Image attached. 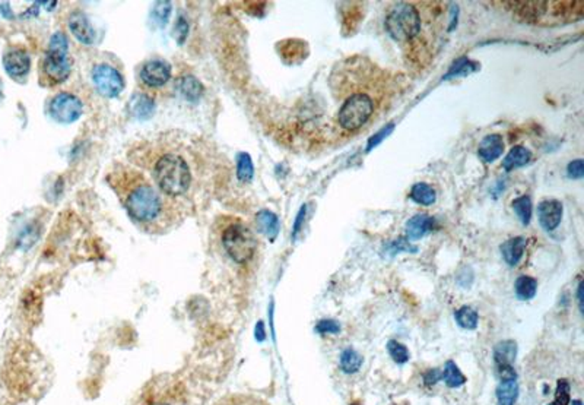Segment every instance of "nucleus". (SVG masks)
<instances>
[{
	"label": "nucleus",
	"instance_id": "33",
	"mask_svg": "<svg viewBox=\"0 0 584 405\" xmlns=\"http://www.w3.org/2000/svg\"><path fill=\"white\" fill-rule=\"evenodd\" d=\"M570 392H571V388L570 383L567 382L565 379H560L557 383V391H555V398L554 401L548 404V405H569L571 398H570Z\"/></svg>",
	"mask_w": 584,
	"mask_h": 405
},
{
	"label": "nucleus",
	"instance_id": "12",
	"mask_svg": "<svg viewBox=\"0 0 584 405\" xmlns=\"http://www.w3.org/2000/svg\"><path fill=\"white\" fill-rule=\"evenodd\" d=\"M69 29L75 38L82 44L89 45L95 40V31L84 12L76 10L69 16Z\"/></svg>",
	"mask_w": 584,
	"mask_h": 405
},
{
	"label": "nucleus",
	"instance_id": "43",
	"mask_svg": "<svg viewBox=\"0 0 584 405\" xmlns=\"http://www.w3.org/2000/svg\"><path fill=\"white\" fill-rule=\"evenodd\" d=\"M349 405H363V404H358V402H352V404H349Z\"/></svg>",
	"mask_w": 584,
	"mask_h": 405
},
{
	"label": "nucleus",
	"instance_id": "20",
	"mask_svg": "<svg viewBox=\"0 0 584 405\" xmlns=\"http://www.w3.org/2000/svg\"><path fill=\"white\" fill-rule=\"evenodd\" d=\"M530 151L526 150L525 147H514L502 161V167H504L506 171H511L514 169L518 167H523L526 166L529 161H530Z\"/></svg>",
	"mask_w": 584,
	"mask_h": 405
},
{
	"label": "nucleus",
	"instance_id": "34",
	"mask_svg": "<svg viewBox=\"0 0 584 405\" xmlns=\"http://www.w3.org/2000/svg\"><path fill=\"white\" fill-rule=\"evenodd\" d=\"M189 29H190V27H189L187 20L184 18V16H178V20L175 21V24L173 27V32H171L173 38L175 40V43L178 45L184 44V41H186V38L189 36Z\"/></svg>",
	"mask_w": 584,
	"mask_h": 405
},
{
	"label": "nucleus",
	"instance_id": "39",
	"mask_svg": "<svg viewBox=\"0 0 584 405\" xmlns=\"http://www.w3.org/2000/svg\"><path fill=\"white\" fill-rule=\"evenodd\" d=\"M305 214H307V205H302L301 209H300V213L297 214V218H295V222H294V229H292V239H294V240L297 239L298 233L301 232V227H302Z\"/></svg>",
	"mask_w": 584,
	"mask_h": 405
},
{
	"label": "nucleus",
	"instance_id": "40",
	"mask_svg": "<svg viewBox=\"0 0 584 405\" xmlns=\"http://www.w3.org/2000/svg\"><path fill=\"white\" fill-rule=\"evenodd\" d=\"M254 334H256V339H257V341H265V338H266V331H265V325H263V322H262V320H258V322H257L256 329H254Z\"/></svg>",
	"mask_w": 584,
	"mask_h": 405
},
{
	"label": "nucleus",
	"instance_id": "13",
	"mask_svg": "<svg viewBox=\"0 0 584 405\" xmlns=\"http://www.w3.org/2000/svg\"><path fill=\"white\" fill-rule=\"evenodd\" d=\"M434 229V218L427 214H416L407 222L408 240L415 241L425 237Z\"/></svg>",
	"mask_w": 584,
	"mask_h": 405
},
{
	"label": "nucleus",
	"instance_id": "16",
	"mask_svg": "<svg viewBox=\"0 0 584 405\" xmlns=\"http://www.w3.org/2000/svg\"><path fill=\"white\" fill-rule=\"evenodd\" d=\"M526 249V240L523 237H513L507 241L502 243L499 246L501 255L504 257V261L507 262L509 267H517V264L520 262V259L523 257Z\"/></svg>",
	"mask_w": 584,
	"mask_h": 405
},
{
	"label": "nucleus",
	"instance_id": "24",
	"mask_svg": "<svg viewBox=\"0 0 584 405\" xmlns=\"http://www.w3.org/2000/svg\"><path fill=\"white\" fill-rule=\"evenodd\" d=\"M441 379L448 388H460L466 383V376L462 374L459 366L451 360L444 364V369L441 370Z\"/></svg>",
	"mask_w": 584,
	"mask_h": 405
},
{
	"label": "nucleus",
	"instance_id": "26",
	"mask_svg": "<svg viewBox=\"0 0 584 405\" xmlns=\"http://www.w3.org/2000/svg\"><path fill=\"white\" fill-rule=\"evenodd\" d=\"M411 199L415 201L419 205L430 206L435 202L437 195H435V190L430 185L416 183V185H414V187L411 190Z\"/></svg>",
	"mask_w": 584,
	"mask_h": 405
},
{
	"label": "nucleus",
	"instance_id": "6",
	"mask_svg": "<svg viewBox=\"0 0 584 405\" xmlns=\"http://www.w3.org/2000/svg\"><path fill=\"white\" fill-rule=\"evenodd\" d=\"M372 111H374V104L370 97L363 92H356L339 108L337 123L345 131H358L370 120Z\"/></svg>",
	"mask_w": 584,
	"mask_h": 405
},
{
	"label": "nucleus",
	"instance_id": "28",
	"mask_svg": "<svg viewBox=\"0 0 584 405\" xmlns=\"http://www.w3.org/2000/svg\"><path fill=\"white\" fill-rule=\"evenodd\" d=\"M454 319H456L458 325L463 329H475L478 327L479 315L475 309L470 306H463L460 309L454 313Z\"/></svg>",
	"mask_w": 584,
	"mask_h": 405
},
{
	"label": "nucleus",
	"instance_id": "10",
	"mask_svg": "<svg viewBox=\"0 0 584 405\" xmlns=\"http://www.w3.org/2000/svg\"><path fill=\"white\" fill-rule=\"evenodd\" d=\"M3 66L12 78H21L28 73L31 59L22 48H10L3 56Z\"/></svg>",
	"mask_w": 584,
	"mask_h": 405
},
{
	"label": "nucleus",
	"instance_id": "1",
	"mask_svg": "<svg viewBox=\"0 0 584 405\" xmlns=\"http://www.w3.org/2000/svg\"><path fill=\"white\" fill-rule=\"evenodd\" d=\"M155 177L159 189L170 197H180L191 183V171L186 159L177 154L162 155L155 164Z\"/></svg>",
	"mask_w": 584,
	"mask_h": 405
},
{
	"label": "nucleus",
	"instance_id": "36",
	"mask_svg": "<svg viewBox=\"0 0 584 405\" xmlns=\"http://www.w3.org/2000/svg\"><path fill=\"white\" fill-rule=\"evenodd\" d=\"M314 329H316L317 334H321V335L339 334L340 332V325H339V322H336L333 319H323L317 323Z\"/></svg>",
	"mask_w": 584,
	"mask_h": 405
},
{
	"label": "nucleus",
	"instance_id": "4",
	"mask_svg": "<svg viewBox=\"0 0 584 405\" xmlns=\"http://www.w3.org/2000/svg\"><path fill=\"white\" fill-rule=\"evenodd\" d=\"M386 29L395 41L407 43L421 31L418 10L408 3L396 5L386 20Z\"/></svg>",
	"mask_w": 584,
	"mask_h": 405
},
{
	"label": "nucleus",
	"instance_id": "7",
	"mask_svg": "<svg viewBox=\"0 0 584 405\" xmlns=\"http://www.w3.org/2000/svg\"><path fill=\"white\" fill-rule=\"evenodd\" d=\"M92 80L96 91L107 97V99H115V97L120 95V92L124 90L123 75L116 68H112L105 63L94 66Z\"/></svg>",
	"mask_w": 584,
	"mask_h": 405
},
{
	"label": "nucleus",
	"instance_id": "9",
	"mask_svg": "<svg viewBox=\"0 0 584 405\" xmlns=\"http://www.w3.org/2000/svg\"><path fill=\"white\" fill-rule=\"evenodd\" d=\"M171 78V66L164 60H149L140 69V79L145 85L156 88L166 85Z\"/></svg>",
	"mask_w": 584,
	"mask_h": 405
},
{
	"label": "nucleus",
	"instance_id": "42",
	"mask_svg": "<svg viewBox=\"0 0 584 405\" xmlns=\"http://www.w3.org/2000/svg\"><path fill=\"white\" fill-rule=\"evenodd\" d=\"M571 405H583V402H581V401H580V399H574V401H573V404H571Z\"/></svg>",
	"mask_w": 584,
	"mask_h": 405
},
{
	"label": "nucleus",
	"instance_id": "23",
	"mask_svg": "<svg viewBox=\"0 0 584 405\" xmlns=\"http://www.w3.org/2000/svg\"><path fill=\"white\" fill-rule=\"evenodd\" d=\"M514 290H516V296L520 300H530L536 296L538 281L532 277H527V275H522V277H518L516 280Z\"/></svg>",
	"mask_w": 584,
	"mask_h": 405
},
{
	"label": "nucleus",
	"instance_id": "3",
	"mask_svg": "<svg viewBox=\"0 0 584 405\" xmlns=\"http://www.w3.org/2000/svg\"><path fill=\"white\" fill-rule=\"evenodd\" d=\"M43 73L47 80L57 85L68 79L72 68L69 57V41L66 34L54 32L48 44V50L43 59Z\"/></svg>",
	"mask_w": 584,
	"mask_h": 405
},
{
	"label": "nucleus",
	"instance_id": "32",
	"mask_svg": "<svg viewBox=\"0 0 584 405\" xmlns=\"http://www.w3.org/2000/svg\"><path fill=\"white\" fill-rule=\"evenodd\" d=\"M171 8H173V5L170 2H166V0H161V2L155 3V8L152 9V13H151L152 21L158 27H166L168 20H170Z\"/></svg>",
	"mask_w": 584,
	"mask_h": 405
},
{
	"label": "nucleus",
	"instance_id": "44",
	"mask_svg": "<svg viewBox=\"0 0 584 405\" xmlns=\"http://www.w3.org/2000/svg\"><path fill=\"white\" fill-rule=\"evenodd\" d=\"M152 405H168V404H152Z\"/></svg>",
	"mask_w": 584,
	"mask_h": 405
},
{
	"label": "nucleus",
	"instance_id": "41",
	"mask_svg": "<svg viewBox=\"0 0 584 405\" xmlns=\"http://www.w3.org/2000/svg\"><path fill=\"white\" fill-rule=\"evenodd\" d=\"M583 281H580L578 283V287H577V299H578V307H580V311L583 312Z\"/></svg>",
	"mask_w": 584,
	"mask_h": 405
},
{
	"label": "nucleus",
	"instance_id": "11",
	"mask_svg": "<svg viewBox=\"0 0 584 405\" xmlns=\"http://www.w3.org/2000/svg\"><path fill=\"white\" fill-rule=\"evenodd\" d=\"M539 222L546 232H554L562 218V204L555 199H548L538 205Z\"/></svg>",
	"mask_w": 584,
	"mask_h": 405
},
{
	"label": "nucleus",
	"instance_id": "8",
	"mask_svg": "<svg viewBox=\"0 0 584 405\" xmlns=\"http://www.w3.org/2000/svg\"><path fill=\"white\" fill-rule=\"evenodd\" d=\"M82 103L71 92H60L52 100L50 113L56 122L69 125L76 122L82 115Z\"/></svg>",
	"mask_w": 584,
	"mask_h": 405
},
{
	"label": "nucleus",
	"instance_id": "27",
	"mask_svg": "<svg viewBox=\"0 0 584 405\" xmlns=\"http://www.w3.org/2000/svg\"><path fill=\"white\" fill-rule=\"evenodd\" d=\"M237 177L242 183H250L254 177V166L251 157L247 152L237 155Z\"/></svg>",
	"mask_w": 584,
	"mask_h": 405
},
{
	"label": "nucleus",
	"instance_id": "31",
	"mask_svg": "<svg viewBox=\"0 0 584 405\" xmlns=\"http://www.w3.org/2000/svg\"><path fill=\"white\" fill-rule=\"evenodd\" d=\"M384 252H386L387 255L395 256V255H399V253H402V252L416 253V252H418V248H416V246H414V245H411V241H408L407 239L399 237V239H396V240L388 241L387 245H384Z\"/></svg>",
	"mask_w": 584,
	"mask_h": 405
},
{
	"label": "nucleus",
	"instance_id": "35",
	"mask_svg": "<svg viewBox=\"0 0 584 405\" xmlns=\"http://www.w3.org/2000/svg\"><path fill=\"white\" fill-rule=\"evenodd\" d=\"M393 129H395V125L393 123H388L387 126H384L381 129V131H379L374 136H371L370 141H368V145H367V151L374 150L379 143H381V141H384L388 135H390L393 132Z\"/></svg>",
	"mask_w": 584,
	"mask_h": 405
},
{
	"label": "nucleus",
	"instance_id": "14",
	"mask_svg": "<svg viewBox=\"0 0 584 405\" xmlns=\"http://www.w3.org/2000/svg\"><path fill=\"white\" fill-rule=\"evenodd\" d=\"M502 151H504V141H502V136L488 135L481 141L478 154L485 163H494L497 158L501 157Z\"/></svg>",
	"mask_w": 584,
	"mask_h": 405
},
{
	"label": "nucleus",
	"instance_id": "18",
	"mask_svg": "<svg viewBox=\"0 0 584 405\" xmlns=\"http://www.w3.org/2000/svg\"><path fill=\"white\" fill-rule=\"evenodd\" d=\"M155 111V103L146 94H135L129 101V113L139 120L149 119Z\"/></svg>",
	"mask_w": 584,
	"mask_h": 405
},
{
	"label": "nucleus",
	"instance_id": "29",
	"mask_svg": "<svg viewBox=\"0 0 584 405\" xmlns=\"http://www.w3.org/2000/svg\"><path fill=\"white\" fill-rule=\"evenodd\" d=\"M511 206L514 209L516 215L518 217V220H520V222L523 225H529V222L532 220V201H530V198L526 197V195L517 198V199L513 201Z\"/></svg>",
	"mask_w": 584,
	"mask_h": 405
},
{
	"label": "nucleus",
	"instance_id": "30",
	"mask_svg": "<svg viewBox=\"0 0 584 405\" xmlns=\"http://www.w3.org/2000/svg\"><path fill=\"white\" fill-rule=\"evenodd\" d=\"M387 351H388V354H390V357L393 359V362L397 363V364L408 363L409 359H411L408 347L403 346L399 341H396V339H390V341L387 343Z\"/></svg>",
	"mask_w": 584,
	"mask_h": 405
},
{
	"label": "nucleus",
	"instance_id": "22",
	"mask_svg": "<svg viewBox=\"0 0 584 405\" xmlns=\"http://www.w3.org/2000/svg\"><path fill=\"white\" fill-rule=\"evenodd\" d=\"M340 369H342L344 374L346 375H353L356 371H360L361 366H363V357L356 353L353 348H345L342 353H340Z\"/></svg>",
	"mask_w": 584,
	"mask_h": 405
},
{
	"label": "nucleus",
	"instance_id": "17",
	"mask_svg": "<svg viewBox=\"0 0 584 405\" xmlns=\"http://www.w3.org/2000/svg\"><path fill=\"white\" fill-rule=\"evenodd\" d=\"M256 225L258 232L265 234L270 241H273L279 234V218L269 209L258 211L256 215Z\"/></svg>",
	"mask_w": 584,
	"mask_h": 405
},
{
	"label": "nucleus",
	"instance_id": "19",
	"mask_svg": "<svg viewBox=\"0 0 584 405\" xmlns=\"http://www.w3.org/2000/svg\"><path fill=\"white\" fill-rule=\"evenodd\" d=\"M517 357V343L513 339H504L494 347V362L497 367L513 366Z\"/></svg>",
	"mask_w": 584,
	"mask_h": 405
},
{
	"label": "nucleus",
	"instance_id": "38",
	"mask_svg": "<svg viewBox=\"0 0 584 405\" xmlns=\"http://www.w3.org/2000/svg\"><path fill=\"white\" fill-rule=\"evenodd\" d=\"M441 381V370L430 369L424 374V382L427 386H434L437 382Z\"/></svg>",
	"mask_w": 584,
	"mask_h": 405
},
{
	"label": "nucleus",
	"instance_id": "25",
	"mask_svg": "<svg viewBox=\"0 0 584 405\" xmlns=\"http://www.w3.org/2000/svg\"><path fill=\"white\" fill-rule=\"evenodd\" d=\"M478 68H479V64L476 62L470 60L467 57H460L451 64L447 75L443 76V78L444 79H451V78H458V76H467L469 73L478 71Z\"/></svg>",
	"mask_w": 584,
	"mask_h": 405
},
{
	"label": "nucleus",
	"instance_id": "2",
	"mask_svg": "<svg viewBox=\"0 0 584 405\" xmlns=\"http://www.w3.org/2000/svg\"><path fill=\"white\" fill-rule=\"evenodd\" d=\"M124 206L136 221L149 222L159 215L162 202L158 192L148 182L140 180L127 190Z\"/></svg>",
	"mask_w": 584,
	"mask_h": 405
},
{
	"label": "nucleus",
	"instance_id": "15",
	"mask_svg": "<svg viewBox=\"0 0 584 405\" xmlns=\"http://www.w3.org/2000/svg\"><path fill=\"white\" fill-rule=\"evenodd\" d=\"M177 90L182 94L183 99L187 100L189 103L199 101L205 92V87L202 85L200 80L191 75H186L178 79Z\"/></svg>",
	"mask_w": 584,
	"mask_h": 405
},
{
	"label": "nucleus",
	"instance_id": "37",
	"mask_svg": "<svg viewBox=\"0 0 584 405\" xmlns=\"http://www.w3.org/2000/svg\"><path fill=\"white\" fill-rule=\"evenodd\" d=\"M567 174H569L570 179H576V180L583 179V176H584L583 159L581 158H577V159L571 161V163L569 164V167H567Z\"/></svg>",
	"mask_w": 584,
	"mask_h": 405
},
{
	"label": "nucleus",
	"instance_id": "21",
	"mask_svg": "<svg viewBox=\"0 0 584 405\" xmlns=\"http://www.w3.org/2000/svg\"><path fill=\"white\" fill-rule=\"evenodd\" d=\"M495 394L498 405H514L518 398V385L516 381H501Z\"/></svg>",
	"mask_w": 584,
	"mask_h": 405
},
{
	"label": "nucleus",
	"instance_id": "5",
	"mask_svg": "<svg viewBox=\"0 0 584 405\" xmlns=\"http://www.w3.org/2000/svg\"><path fill=\"white\" fill-rule=\"evenodd\" d=\"M222 245L234 262L246 264L253 257L257 243L247 227L242 224H233L224 230Z\"/></svg>",
	"mask_w": 584,
	"mask_h": 405
}]
</instances>
